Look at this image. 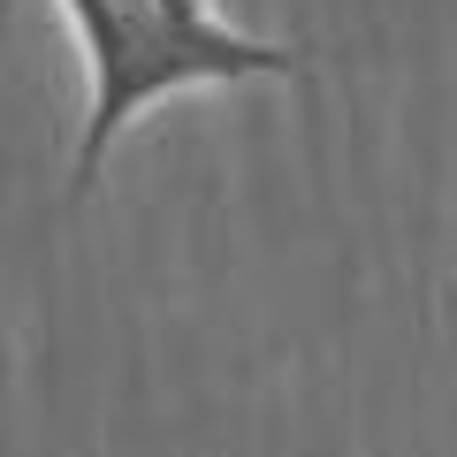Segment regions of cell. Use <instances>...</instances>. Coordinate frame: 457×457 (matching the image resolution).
<instances>
[{
  "label": "cell",
  "instance_id": "6da1fadb",
  "mask_svg": "<svg viewBox=\"0 0 457 457\" xmlns=\"http://www.w3.org/2000/svg\"><path fill=\"white\" fill-rule=\"evenodd\" d=\"M69 38L84 54V122H77V161H69V206L92 198L107 176V153L145 122L153 107L213 84H267V77H305V54L228 23L221 0H62Z\"/></svg>",
  "mask_w": 457,
  "mask_h": 457
}]
</instances>
